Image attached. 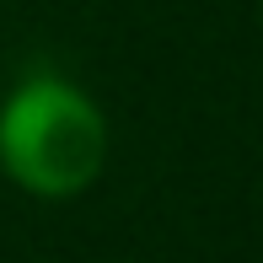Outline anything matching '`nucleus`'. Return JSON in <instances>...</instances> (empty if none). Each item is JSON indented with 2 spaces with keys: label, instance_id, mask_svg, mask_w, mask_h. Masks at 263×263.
<instances>
[{
  "label": "nucleus",
  "instance_id": "obj_1",
  "mask_svg": "<svg viewBox=\"0 0 263 263\" xmlns=\"http://www.w3.org/2000/svg\"><path fill=\"white\" fill-rule=\"evenodd\" d=\"M107 161V124L97 102L70 81H22L0 107V166L38 199H70L91 188Z\"/></svg>",
  "mask_w": 263,
  "mask_h": 263
}]
</instances>
